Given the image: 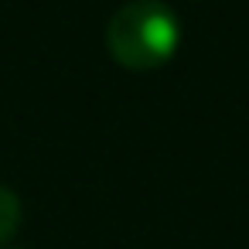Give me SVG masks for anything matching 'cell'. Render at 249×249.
<instances>
[{
    "instance_id": "1",
    "label": "cell",
    "mask_w": 249,
    "mask_h": 249,
    "mask_svg": "<svg viewBox=\"0 0 249 249\" xmlns=\"http://www.w3.org/2000/svg\"><path fill=\"white\" fill-rule=\"evenodd\" d=\"M181 21L164 0H130L106 24V52L130 72H150L174 58Z\"/></svg>"
},
{
    "instance_id": "2",
    "label": "cell",
    "mask_w": 249,
    "mask_h": 249,
    "mask_svg": "<svg viewBox=\"0 0 249 249\" xmlns=\"http://www.w3.org/2000/svg\"><path fill=\"white\" fill-rule=\"evenodd\" d=\"M18 225H21V198L7 184H0V249L14 239Z\"/></svg>"
},
{
    "instance_id": "3",
    "label": "cell",
    "mask_w": 249,
    "mask_h": 249,
    "mask_svg": "<svg viewBox=\"0 0 249 249\" xmlns=\"http://www.w3.org/2000/svg\"><path fill=\"white\" fill-rule=\"evenodd\" d=\"M4 249H18V246H4Z\"/></svg>"
}]
</instances>
